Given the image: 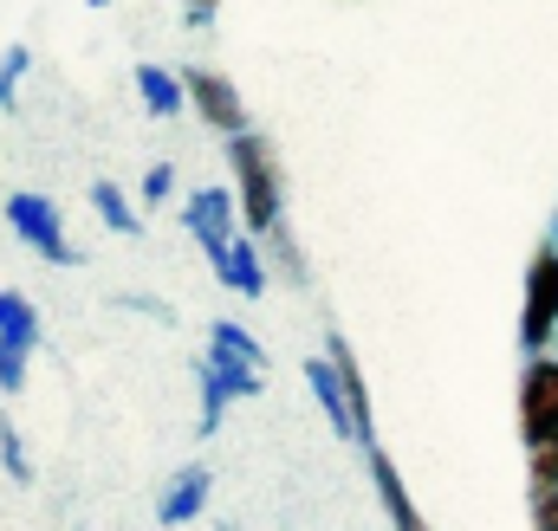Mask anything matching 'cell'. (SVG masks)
Instances as JSON below:
<instances>
[{
	"label": "cell",
	"instance_id": "1",
	"mask_svg": "<svg viewBox=\"0 0 558 531\" xmlns=\"http://www.w3.org/2000/svg\"><path fill=\"white\" fill-rule=\"evenodd\" d=\"M221 156H228V188L241 201V227L267 240L279 221H286V169H279L274 143L260 131H241V136H228Z\"/></svg>",
	"mask_w": 558,
	"mask_h": 531
},
{
	"label": "cell",
	"instance_id": "2",
	"mask_svg": "<svg viewBox=\"0 0 558 531\" xmlns=\"http://www.w3.org/2000/svg\"><path fill=\"white\" fill-rule=\"evenodd\" d=\"M195 390H202V434H215L234 402L260 396V363L234 357L228 344H208V350L195 357Z\"/></svg>",
	"mask_w": 558,
	"mask_h": 531
},
{
	"label": "cell",
	"instance_id": "3",
	"mask_svg": "<svg viewBox=\"0 0 558 531\" xmlns=\"http://www.w3.org/2000/svg\"><path fill=\"white\" fill-rule=\"evenodd\" d=\"M7 227H13V240H20L26 254H39L46 266H78V260H85V254L72 247V234H65L59 201H52V195H39V188L7 195Z\"/></svg>",
	"mask_w": 558,
	"mask_h": 531
},
{
	"label": "cell",
	"instance_id": "4",
	"mask_svg": "<svg viewBox=\"0 0 558 531\" xmlns=\"http://www.w3.org/2000/svg\"><path fill=\"white\" fill-rule=\"evenodd\" d=\"M558 337V247L539 240L526 260V298H520V357H546Z\"/></svg>",
	"mask_w": 558,
	"mask_h": 531
},
{
	"label": "cell",
	"instance_id": "5",
	"mask_svg": "<svg viewBox=\"0 0 558 531\" xmlns=\"http://www.w3.org/2000/svg\"><path fill=\"white\" fill-rule=\"evenodd\" d=\"M182 85H189V111H195L208 131H221V136L254 131V124H247V98H241V85H234L228 72H215V65H182Z\"/></svg>",
	"mask_w": 558,
	"mask_h": 531
},
{
	"label": "cell",
	"instance_id": "6",
	"mask_svg": "<svg viewBox=\"0 0 558 531\" xmlns=\"http://www.w3.org/2000/svg\"><path fill=\"white\" fill-rule=\"evenodd\" d=\"M513 408H520V441L526 447L558 434V357L553 350L520 363V396H513Z\"/></svg>",
	"mask_w": 558,
	"mask_h": 531
},
{
	"label": "cell",
	"instance_id": "7",
	"mask_svg": "<svg viewBox=\"0 0 558 531\" xmlns=\"http://www.w3.org/2000/svg\"><path fill=\"white\" fill-rule=\"evenodd\" d=\"M182 227H189V240L208 254V266L228 254V240L241 234V201H234V188H195L189 201H182Z\"/></svg>",
	"mask_w": 558,
	"mask_h": 531
},
{
	"label": "cell",
	"instance_id": "8",
	"mask_svg": "<svg viewBox=\"0 0 558 531\" xmlns=\"http://www.w3.org/2000/svg\"><path fill=\"white\" fill-rule=\"evenodd\" d=\"M215 279H221V285H228L234 298H260V292L274 285V266H267V240L241 227V234L228 240V254L215 260Z\"/></svg>",
	"mask_w": 558,
	"mask_h": 531
},
{
	"label": "cell",
	"instance_id": "9",
	"mask_svg": "<svg viewBox=\"0 0 558 531\" xmlns=\"http://www.w3.org/2000/svg\"><path fill=\"white\" fill-rule=\"evenodd\" d=\"M208 493H215V473H208L202 460H189V467L156 493V519H162V526H195V519L208 513Z\"/></svg>",
	"mask_w": 558,
	"mask_h": 531
},
{
	"label": "cell",
	"instance_id": "10",
	"mask_svg": "<svg viewBox=\"0 0 558 531\" xmlns=\"http://www.w3.org/2000/svg\"><path fill=\"white\" fill-rule=\"evenodd\" d=\"M364 460H371V486H377V499H384V513H390V531H435L416 513V499H410V486H403L397 460H390L384 447H364Z\"/></svg>",
	"mask_w": 558,
	"mask_h": 531
},
{
	"label": "cell",
	"instance_id": "11",
	"mask_svg": "<svg viewBox=\"0 0 558 531\" xmlns=\"http://www.w3.org/2000/svg\"><path fill=\"white\" fill-rule=\"evenodd\" d=\"M325 357H331V370H338V383H344L351 421H357V447H377V428H371V383H364V370H357V357H351V344H344L338 331L325 337Z\"/></svg>",
	"mask_w": 558,
	"mask_h": 531
},
{
	"label": "cell",
	"instance_id": "12",
	"mask_svg": "<svg viewBox=\"0 0 558 531\" xmlns=\"http://www.w3.org/2000/svg\"><path fill=\"white\" fill-rule=\"evenodd\" d=\"M137 98L149 118H182L189 111V85H182V72H169V65H156V59H143L137 65Z\"/></svg>",
	"mask_w": 558,
	"mask_h": 531
},
{
	"label": "cell",
	"instance_id": "13",
	"mask_svg": "<svg viewBox=\"0 0 558 531\" xmlns=\"http://www.w3.org/2000/svg\"><path fill=\"white\" fill-rule=\"evenodd\" d=\"M92 214H98V227H105V234H118V240H137V234H143V208L118 188V182H111V175H98V182H92Z\"/></svg>",
	"mask_w": 558,
	"mask_h": 531
},
{
	"label": "cell",
	"instance_id": "14",
	"mask_svg": "<svg viewBox=\"0 0 558 531\" xmlns=\"http://www.w3.org/2000/svg\"><path fill=\"white\" fill-rule=\"evenodd\" d=\"M305 390L318 396L325 408V421L344 434V441H357V421H351V402H344V383H338V370H331V357H305Z\"/></svg>",
	"mask_w": 558,
	"mask_h": 531
},
{
	"label": "cell",
	"instance_id": "15",
	"mask_svg": "<svg viewBox=\"0 0 558 531\" xmlns=\"http://www.w3.org/2000/svg\"><path fill=\"white\" fill-rule=\"evenodd\" d=\"M0 337H13V344H33V350H39V337H46V324H39V305H33L26 292H13V285H0Z\"/></svg>",
	"mask_w": 558,
	"mask_h": 531
},
{
	"label": "cell",
	"instance_id": "16",
	"mask_svg": "<svg viewBox=\"0 0 558 531\" xmlns=\"http://www.w3.org/2000/svg\"><path fill=\"white\" fill-rule=\"evenodd\" d=\"M267 266H274L286 285H305V254H299V240H292V227H286V221L267 234Z\"/></svg>",
	"mask_w": 558,
	"mask_h": 531
},
{
	"label": "cell",
	"instance_id": "17",
	"mask_svg": "<svg viewBox=\"0 0 558 531\" xmlns=\"http://www.w3.org/2000/svg\"><path fill=\"white\" fill-rule=\"evenodd\" d=\"M26 72H33V46H7V52H0V111H13V104H20Z\"/></svg>",
	"mask_w": 558,
	"mask_h": 531
},
{
	"label": "cell",
	"instance_id": "18",
	"mask_svg": "<svg viewBox=\"0 0 558 531\" xmlns=\"http://www.w3.org/2000/svg\"><path fill=\"white\" fill-rule=\"evenodd\" d=\"M0 473L7 480H33V460H26V441H20V428H13V415H0Z\"/></svg>",
	"mask_w": 558,
	"mask_h": 531
},
{
	"label": "cell",
	"instance_id": "19",
	"mask_svg": "<svg viewBox=\"0 0 558 531\" xmlns=\"http://www.w3.org/2000/svg\"><path fill=\"white\" fill-rule=\"evenodd\" d=\"M26 370H33V344L0 337V396H20L26 390Z\"/></svg>",
	"mask_w": 558,
	"mask_h": 531
},
{
	"label": "cell",
	"instance_id": "20",
	"mask_svg": "<svg viewBox=\"0 0 558 531\" xmlns=\"http://www.w3.org/2000/svg\"><path fill=\"white\" fill-rule=\"evenodd\" d=\"M526 480H533V493H553L558 486V434L526 447Z\"/></svg>",
	"mask_w": 558,
	"mask_h": 531
},
{
	"label": "cell",
	"instance_id": "21",
	"mask_svg": "<svg viewBox=\"0 0 558 531\" xmlns=\"http://www.w3.org/2000/svg\"><path fill=\"white\" fill-rule=\"evenodd\" d=\"M208 344H228L234 357H247V363H267V350H260V337H254L247 324H234V318H221V324L208 331Z\"/></svg>",
	"mask_w": 558,
	"mask_h": 531
},
{
	"label": "cell",
	"instance_id": "22",
	"mask_svg": "<svg viewBox=\"0 0 558 531\" xmlns=\"http://www.w3.org/2000/svg\"><path fill=\"white\" fill-rule=\"evenodd\" d=\"M169 195H175V169H169V162H149L143 182H137V208H162Z\"/></svg>",
	"mask_w": 558,
	"mask_h": 531
},
{
	"label": "cell",
	"instance_id": "23",
	"mask_svg": "<svg viewBox=\"0 0 558 531\" xmlns=\"http://www.w3.org/2000/svg\"><path fill=\"white\" fill-rule=\"evenodd\" d=\"M533 531H558V486L553 493H533Z\"/></svg>",
	"mask_w": 558,
	"mask_h": 531
},
{
	"label": "cell",
	"instance_id": "24",
	"mask_svg": "<svg viewBox=\"0 0 558 531\" xmlns=\"http://www.w3.org/2000/svg\"><path fill=\"white\" fill-rule=\"evenodd\" d=\"M182 26H189V33H208V26H215V7H182Z\"/></svg>",
	"mask_w": 558,
	"mask_h": 531
},
{
	"label": "cell",
	"instance_id": "25",
	"mask_svg": "<svg viewBox=\"0 0 558 531\" xmlns=\"http://www.w3.org/2000/svg\"><path fill=\"white\" fill-rule=\"evenodd\" d=\"M182 7H221V0H182Z\"/></svg>",
	"mask_w": 558,
	"mask_h": 531
},
{
	"label": "cell",
	"instance_id": "26",
	"mask_svg": "<svg viewBox=\"0 0 558 531\" xmlns=\"http://www.w3.org/2000/svg\"><path fill=\"white\" fill-rule=\"evenodd\" d=\"M85 7H111V0H85Z\"/></svg>",
	"mask_w": 558,
	"mask_h": 531
}]
</instances>
